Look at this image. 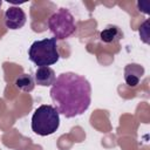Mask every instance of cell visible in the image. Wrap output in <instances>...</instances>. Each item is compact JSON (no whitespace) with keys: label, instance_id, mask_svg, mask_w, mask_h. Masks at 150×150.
<instances>
[{"label":"cell","instance_id":"1","mask_svg":"<svg viewBox=\"0 0 150 150\" xmlns=\"http://www.w3.org/2000/svg\"><path fill=\"white\" fill-rule=\"evenodd\" d=\"M54 108L67 118L82 115L91 102V86L89 81L76 73L60 74L50 88Z\"/></svg>","mask_w":150,"mask_h":150},{"label":"cell","instance_id":"2","mask_svg":"<svg viewBox=\"0 0 150 150\" xmlns=\"http://www.w3.org/2000/svg\"><path fill=\"white\" fill-rule=\"evenodd\" d=\"M60 127V114L50 104L38 107L32 116V130L39 136H49Z\"/></svg>","mask_w":150,"mask_h":150},{"label":"cell","instance_id":"3","mask_svg":"<svg viewBox=\"0 0 150 150\" xmlns=\"http://www.w3.org/2000/svg\"><path fill=\"white\" fill-rule=\"evenodd\" d=\"M29 60L39 67H49L60 59L56 40L54 38L34 41L28 49Z\"/></svg>","mask_w":150,"mask_h":150},{"label":"cell","instance_id":"4","mask_svg":"<svg viewBox=\"0 0 150 150\" xmlns=\"http://www.w3.org/2000/svg\"><path fill=\"white\" fill-rule=\"evenodd\" d=\"M47 25L55 40H64L76 30L74 16L67 8H59V11L53 13L48 19Z\"/></svg>","mask_w":150,"mask_h":150},{"label":"cell","instance_id":"5","mask_svg":"<svg viewBox=\"0 0 150 150\" xmlns=\"http://www.w3.org/2000/svg\"><path fill=\"white\" fill-rule=\"evenodd\" d=\"M27 20L26 13L23 12L22 8L18 7V6H12L9 8L6 9L5 15H4V22L5 26L8 29H20L25 26Z\"/></svg>","mask_w":150,"mask_h":150},{"label":"cell","instance_id":"6","mask_svg":"<svg viewBox=\"0 0 150 150\" xmlns=\"http://www.w3.org/2000/svg\"><path fill=\"white\" fill-rule=\"evenodd\" d=\"M143 75L144 68L138 63H129L124 67V81L131 88H135L139 84Z\"/></svg>","mask_w":150,"mask_h":150},{"label":"cell","instance_id":"7","mask_svg":"<svg viewBox=\"0 0 150 150\" xmlns=\"http://www.w3.org/2000/svg\"><path fill=\"white\" fill-rule=\"evenodd\" d=\"M55 71L50 67H39L34 74V82L41 87H49L53 86L55 82Z\"/></svg>","mask_w":150,"mask_h":150},{"label":"cell","instance_id":"8","mask_svg":"<svg viewBox=\"0 0 150 150\" xmlns=\"http://www.w3.org/2000/svg\"><path fill=\"white\" fill-rule=\"evenodd\" d=\"M123 38V32L118 26L109 25L100 33V39L104 43H116Z\"/></svg>","mask_w":150,"mask_h":150},{"label":"cell","instance_id":"9","mask_svg":"<svg viewBox=\"0 0 150 150\" xmlns=\"http://www.w3.org/2000/svg\"><path fill=\"white\" fill-rule=\"evenodd\" d=\"M14 84H15V87L18 89H20L21 91H25V93L33 91V89L35 87L34 77L30 74H21V75H19L16 77Z\"/></svg>","mask_w":150,"mask_h":150},{"label":"cell","instance_id":"10","mask_svg":"<svg viewBox=\"0 0 150 150\" xmlns=\"http://www.w3.org/2000/svg\"><path fill=\"white\" fill-rule=\"evenodd\" d=\"M1 5H2V1H1V0H0V7H1Z\"/></svg>","mask_w":150,"mask_h":150}]
</instances>
